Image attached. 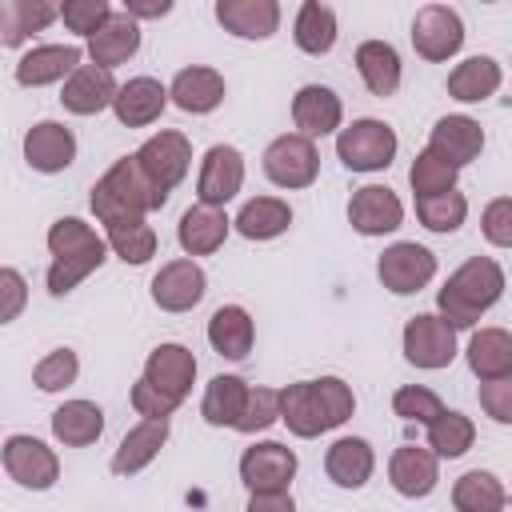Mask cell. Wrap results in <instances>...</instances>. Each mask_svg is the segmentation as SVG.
Here are the masks:
<instances>
[{
	"mask_svg": "<svg viewBox=\"0 0 512 512\" xmlns=\"http://www.w3.org/2000/svg\"><path fill=\"white\" fill-rule=\"evenodd\" d=\"M352 412H356V396L352 384H344L340 376H316L280 388V420L300 440H316L320 432L348 424Z\"/></svg>",
	"mask_w": 512,
	"mask_h": 512,
	"instance_id": "cell-1",
	"label": "cell"
},
{
	"mask_svg": "<svg viewBox=\"0 0 512 512\" xmlns=\"http://www.w3.org/2000/svg\"><path fill=\"white\" fill-rule=\"evenodd\" d=\"M92 216L108 228V224H120V220H148V212H160L168 204V192H160L152 184V176L140 168L136 152L132 156H120L108 164V172L92 184Z\"/></svg>",
	"mask_w": 512,
	"mask_h": 512,
	"instance_id": "cell-2",
	"label": "cell"
},
{
	"mask_svg": "<svg viewBox=\"0 0 512 512\" xmlns=\"http://www.w3.org/2000/svg\"><path fill=\"white\" fill-rule=\"evenodd\" d=\"M508 280H504V268L492 260V256H472L464 260L436 292V312L460 332V328H472L488 308L500 304Z\"/></svg>",
	"mask_w": 512,
	"mask_h": 512,
	"instance_id": "cell-3",
	"label": "cell"
},
{
	"mask_svg": "<svg viewBox=\"0 0 512 512\" xmlns=\"http://www.w3.org/2000/svg\"><path fill=\"white\" fill-rule=\"evenodd\" d=\"M400 152V136L392 124L376 116H360L340 128L336 136V160L348 172H384Z\"/></svg>",
	"mask_w": 512,
	"mask_h": 512,
	"instance_id": "cell-4",
	"label": "cell"
},
{
	"mask_svg": "<svg viewBox=\"0 0 512 512\" xmlns=\"http://www.w3.org/2000/svg\"><path fill=\"white\" fill-rule=\"evenodd\" d=\"M260 168L264 176L284 188V192H300V188H312L316 176H320V152H316V140L300 136V132H284L276 140H268L264 156H260Z\"/></svg>",
	"mask_w": 512,
	"mask_h": 512,
	"instance_id": "cell-5",
	"label": "cell"
},
{
	"mask_svg": "<svg viewBox=\"0 0 512 512\" xmlns=\"http://www.w3.org/2000/svg\"><path fill=\"white\" fill-rule=\"evenodd\" d=\"M400 352L420 372H440L456 360V328L440 312H416L400 332Z\"/></svg>",
	"mask_w": 512,
	"mask_h": 512,
	"instance_id": "cell-6",
	"label": "cell"
},
{
	"mask_svg": "<svg viewBox=\"0 0 512 512\" xmlns=\"http://www.w3.org/2000/svg\"><path fill=\"white\" fill-rule=\"evenodd\" d=\"M436 252L416 244V240H396L380 252L376 260V280L392 292V296H416L420 288H428L436 280Z\"/></svg>",
	"mask_w": 512,
	"mask_h": 512,
	"instance_id": "cell-7",
	"label": "cell"
},
{
	"mask_svg": "<svg viewBox=\"0 0 512 512\" xmlns=\"http://www.w3.org/2000/svg\"><path fill=\"white\" fill-rule=\"evenodd\" d=\"M0 460H4V472L8 480H16L20 488L28 492H48L56 480H60V456L40 440V436H28V432H12L0 448Z\"/></svg>",
	"mask_w": 512,
	"mask_h": 512,
	"instance_id": "cell-8",
	"label": "cell"
},
{
	"mask_svg": "<svg viewBox=\"0 0 512 512\" xmlns=\"http://www.w3.org/2000/svg\"><path fill=\"white\" fill-rule=\"evenodd\" d=\"M296 452L280 440H256L240 452V484L252 492H288L296 480Z\"/></svg>",
	"mask_w": 512,
	"mask_h": 512,
	"instance_id": "cell-9",
	"label": "cell"
},
{
	"mask_svg": "<svg viewBox=\"0 0 512 512\" xmlns=\"http://www.w3.org/2000/svg\"><path fill=\"white\" fill-rule=\"evenodd\" d=\"M464 36H468L464 20L448 4H424L412 16V48H416V56H424L432 64L452 60L464 48Z\"/></svg>",
	"mask_w": 512,
	"mask_h": 512,
	"instance_id": "cell-10",
	"label": "cell"
},
{
	"mask_svg": "<svg viewBox=\"0 0 512 512\" xmlns=\"http://www.w3.org/2000/svg\"><path fill=\"white\" fill-rule=\"evenodd\" d=\"M244 188V152L236 144H212L196 172V204L224 208Z\"/></svg>",
	"mask_w": 512,
	"mask_h": 512,
	"instance_id": "cell-11",
	"label": "cell"
},
{
	"mask_svg": "<svg viewBox=\"0 0 512 512\" xmlns=\"http://www.w3.org/2000/svg\"><path fill=\"white\" fill-rule=\"evenodd\" d=\"M204 292H208V272L192 256L160 264V272L148 284V296L160 312H192L204 300Z\"/></svg>",
	"mask_w": 512,
	"mask_h": 512,
	"instance_id": "cell-12",
	"label": "cell"
},
{
	"mask_svg": "<svg viewBox=\"0 0 512 512\" xmlns=\"http://www.w3.org/2000/svg\"><path fill=\"white\" fill-rule=\"evenodd\" d=\"M136 160L152 176V184L160 192H172L192 168V140L184 132H176V128H160L156 136H148L136 148Z\"/></svg>",
	"mask_w": 512,
	"mask_h": 512,
	"instance_id": "cell-13",
	"label": "cell"
},
{
	"mask_svg": "<svg viewBox=\"0 0 512 512\" xmlns=\"http://www.w3.org/2000/svg\"><path fill=\"white\" fill-rule=\"evenodd\" d=\"M80 64H84L80 44H32L16 60L12 76L20 88H48V84H64Z\"/></svg>",
	"mask_w": 512,
	"mask_h": 512,
	"instance_id": "cell-14",
	"label": "cell"
},
{
	"mask_svg": "<svg viewBox=\"0 0 512 512\" xmlns=\"http://www.w3.org/2000/svg\"><path fill=\"white\" fill-rule=\"evenodd\" d=\"M388 484L404 500H424L440 484V456L428 444H400L388 456Z\"/></svg>",
	"mask_w": 512,
	"mask_h": 512,
	"instance_id": "cell-15",
	"label": "cell"
},
{
	"mask_svg": "<svg viewBox=\"0 0 512 512\" xmlns=\"http://www.w3.org/2000/svg\"><path fill=\"white\" fill-rule=\"evenodd\" d=\"M292 124L300 136H340L344 128V100L328 84H304L292 96Z\"/></svg>",
	"mask_w": 512,
	"mask_h": 512,
	"instance_id": "cell-16",
	"label": "cell"
},
{
	"mask_svg": "<svg viewBox=\"0 0 512 512\" xmlns=\"http://www.w3.org/2000/svg\"><path fill=\"white\" fill-rule=\"evenodd\" d=\"M348 224L360 236H388L404 224V204L388 184H364L348 200Z\"/></svg>",
	"mask_w": 512,
	"mask_h": 512,
	"instance_id": "cell-17",
	"label": "cell"
},
{
	"mask_svg": "<svg viewBox=\"0 0 512 512\" xmlns=\"http://www.w3.org/2000/svg\"><path fill=\"white\" fill-rule=\"evenodd\" d=\"M24 160H28L32 172H44V176H56V172L72 168V160H76L72 128L60 124V120H36L24 132Z\"/></svg>",
	"mask_w": 512,
	"mask_h": 512,
	"instance_id": "cell-18",
	"label": "cell"
},
{
	"mask_svg": "<svg viewBox=\"0 0 512 512\" xmlns=\"http://www.w3.org/2000/svg\"><path fill=\"white\" fill-rule=\"evenodd\" d=\"M116 76L100 64H80L64 84H60V104L72 112V116H100L104 108L116 104Z\"/></svg>",
	"mask_w": 512,
	"mask_h": 512,
	"instance_id": "cell-19",
	"label": "cell"
},
{
	"mask_svg": "<svg viewBox=\"0 0 512 512\" xmlns=\"http://www.w3.org/2000/svg\"><path fill=\"white\" fill-rule=\"evenodd\" d=\"M224 96H228V84H224V76H220L216 68H208V64H188V68H180V72L172 76V84H168V100H172L180 112H188V116H208V112H216V108L224 104Z\"/></svg>",
	"mask_w": 512,
	"mask_h": 512,
	"instance_id": "cell-20",
	"label": "cell"
},
{
	"mask_svg": "<svg viewBox=\"0 0 512 512\" xmlns=\"http://www.w3.org/2000/svg\"><path fill=\"white\" fill-rule=\"evenodd\" d=\"M144 380L184 404V396H188L192 384H196V356H192V348H184V344H176V340L156 344V348L148 352V360H144Z\"/></svg>",
	"mask_w": 512,
	"mask_h": 512,
	"instance_id": "cell-21",
	"label": "cell"
},
{
	"mask_svg": "<svg viewBox=\"0 0 512 512\" xmlns=\"http://www.w3.org/2000/svg\"><path fill=\"white\" fill-rule=\"evenodd\" d=\"M324 472L336 488L344 492H356L372 480L376 472V448L364 440V436H336L324 452Z\"/></svg>",
	"mask_w": 512,
	"mask_h": 512,
	"instance_id": "cell-22",
	"label": "cell"
},
{
	"mask_svg": "<svg viewBox=\"0 0 512 512\" xmlns=\"http://www.w3.org/2000/svg\"><path fill=\"white\" fill-rule=\"evenodd\" d=\"M216 24L236 40H268L280 28L276 0H216Z\"/></svg>",
	"mask_w": 512,
	"mask_h": 512,
	"instance_id": "cell-23",
	"label": "cell"
},
{
	"mask_svg": "<svg viewBox=\"0 0 512 512\" xmlns=\"http://www.w3.org/2000/svg\"><path fill=\"white\" fill-rule=\"evenodd\" d=\"M428 148L440 152L448 164L456 168H468L472 160H480L484 152V128L476 116H464V112H452V116H440L432 124V136H428Z\"/></svg>",
	"mask_w": 512,
	"mask_h": 512,
	"instance_id": "cell-24",
	"label": "cell"
},
{
	"mask_svg": "<svg viewBox=\"0 0 512 512\" xmlns=\"http://www.w3.org/2000/svg\"><path fill=\"white\" fill-rule=\"evenodd\" d=\"M228 232H232V216L224 208H208V204L184 208V216L176 224V240H180L184 256H192V260L220 252L224 240H228Z\"/></svg>",
	"mask_w": 512,
	"mask_h": 512,
	"instance_id": "cell-25",
	"label": "cell"
},
{
	"mask_svg": "<svg viewBox=\"0 0 512 512\" xmlns=\"http://www.w3.org/2000/svg\"><path fill=\"white\" fill-rule=\"evenodd\" d=\"M168 432H172L168 420H140L136 428H128L112 452V464H108L112 476H140L168 444Z\"/></svg>",
	"mask_w": 512,
	"mask_h": 512,
	"instance_id": "cell-26",
	"label": "cell"
},
{
	"mask_svg": "<svg viewBox=\"0 0 512 512\" xmlns=\"http://www.w3.org/2000/svg\"><path fill=\"white\" fill-rule=\"evenodd\" d=\"M164 108H168V84H160L156 76H132L128 84H120L112 104L124 128H148L164 116Z\"/></svg>",
	"mask_w": 512,
	"mask_h": 512,
	"instance_id": "cell-27",
	"label": "cell"
},
{
	"mask_svg": "<svg viewBox=\"0 0 512 512\" xmlns=\"http://www.w3.org/2000/svg\"><path fill=\"white\" fill-rule=\"evenodd\" d=\"M208 344L224 360H244L256 344V320L244 304H220L208 316Z\"/></svg>",
	"mask_w": 512,
	"mask_h": 512,
	"instance_id": "cell-28",
	"label": "cell"
},
{
	"mask_svg": "<svg viewBox=\"0 0 512 512\" xmlns=\"http://www.w3.org/2000/svg\"><path fill=\"white\" fill-rule=\"evenodd\" d=\"M136 52H140V20H132L124 8L112 12V20L88 40V64H100L108 72L128 64Z\"/></svg>",
	"mask_w": 512,
	"mask_h": 512,
	"instance_id": "cell-29",
	"label": "cell"
},
{
	"mask_svg": "<svg viewBox=\"0 0 512 512\" xmlns=\"http://www.w3.org/2000/svg\"><path fill=\"white\" fill-rule=\"evenodd\" d=\"M352 60H356V72H360V80H364V88L372 96H380V100L396 96V88L404 80V64H400V52L388 40H364V44H356V56Z\"/></svg>",
	"mask_w": 512,
	"mask_h": 512,
	"instance_id": "cell-30",
	"label": "cell"
},
{
	"mask_svg": "<svg viewBox=\"0 0 512 512\" xmlns=\"http://www.w3.org/2000/svg\"><path fill=\"white\" fill-rule=\"evenodd\" d=\"M248 396H252V384L236 372H220L208 380L204 388V400H200V416L204 424L212 428H236L244 408H248Z\"/></svg>",
	"mask_w": 512,
	"mask_h": 512,
	"instance_id": "cell-31",
	"label": "cell"
},
{
	"mask_svg": "<svg viewBox=\"0 0 512 512\" xmlns=\"http://www.w3.org/2000/svg\"><path fill=\"white\" fill-rule=\"evenodd\" d=\"M232 228L244 236V240H276L292 228V204L280 200V196H252L240 204V212L232 216Z\"/></svg>",
	"mask_w": 512,
	"mask_h": 512,
	"instance_id": "cell-32",
	"label": "cell"
},
{
	"mask_svg": "<svg viewBox=\"0 0 512 512\" xmlns=\"http://www.w3.org/2000/svg\"><path fill=\"white\" fill-rule=\"evenodd\" d=\"M464 360H468V368L480 384L512 376V332L508 328H476L468 336Z\"/></svg>",
	"mask_w": 512,
	"mask_h": 512,
	"instance_id": "cell-33",
	"label": "cell"
},
{
	"mask_svg": "<svg viewBox=\"0 0 512 512\" xmlns=\"http://www.w3.org/2000/svg\"><path fill=\"white\" fill-rule=\"evenodd\" d=\"M504 84V68L492 56H468L448 72V96L460 104H484L500 92Z\"/></svg>",
	"mask_w": 512,
	"mask_h": 512,
	"instance_id": "cell-34",
	"label": "cell"
},
{
	"mask_svg": "<svg viewBox=\"0 0 512 512\" xmlns=\"http://www.w3.org/2000/svg\"><path fill=\"white\" fill-rule=\"evenodd\" d=\"M52 436L64 448H88L104 436V408L96 400H64L52 412Z\"/></svg>",
	"mask_w": 512,
	"mask_h": 512,
	"instance_id": "cell-35",
	"label": "cell"
},
{
	"mask_svg": "<svg viewBox=\"0 0 512 512\" xmlns=\"http://www.w3.org/2000/svg\"><path fill=\"white\" fill-rule=\"evenodd\" d=\"M52 20H60V8L48 0H4L0 4V44L20 48L28 36L44 32Z\"/></svg>",
	"mask_w": 512,
	"mask_h": 512,
	"instance_id": "cell-36",
	"label": "cell"
},
{
	"mask_svg": "<svg viewBox=\"0 0 512 512\" xmlns=\"http://www.w3.org/2000/svg\"><path fill=\"white\" fill-rule=\"evenodd\" d=\"M336 36H340V28H336V12H332L328 4L304 0V4L296 8L292 40H296V48H300L304 56H328V52L336 48Z\"/></svg>",
	"mask_w": 512,
	"mask_h": 512,
	"instance_id": "cell-37",
	"label": "cell"
},
{
	"mask_svg": "<svg viewBox=\"0 0 512 512\" xmlns=\"http://www.w3.org/2000/svg\"><path fill=\"white\" fill-rule=\"evenodd\" d=\"M44 244H48V256H52V260H72V256H108V252H112V248H108V240H104L88 220H80V216H60V220H52V228H48Z\"/></svg>",
	"mask_w": 512,
	"mask_h": 512,
	"instance_id": "cell-38",
	"label": "cell"
},
{
	"mask_svg": "<svg viewBox=\"0 0 512 512\" xmlns=\"http://www.w3.org/2000/svg\"><path fill=\"white\" fill-rule=\"evenodd\" d=\"M504 504H508V492H504L500 476L488 468H468L452 484V508L456 512H504Z\"/></svg>",
	"mask_w": 512,
	"mask_h": 512,
	"instance_id": "cell-39",
	"label": "cell"
},
{
	"mask_svg": "<svg viewBox=\"0 0 512 512\" xmlns=\"http://www.w3.org/2000/svg\"><path fill=\"white\" fill-rule=\"evenodd\" d=\"M472 444H476V424H472V416H464V412H456V408H444V412L428 424V448H432L440 460H460Z\"/></svg>",
	"mask_w": 512,
	"mask_h": 512,
	"instance_id": "cell-40",
	"label": "cell"
},
{
	"mask_svg": "<svg viewBox=\"0 0 512 512\" xmlns=\"http://www.w3.org/2000/svg\"><path fill=\"white\" fill-rule=\"evenodd\" d=\"M104 240L112 248V256H120L124 264H148L156 256V228L148 220H120L104 228Z\"/></svg>",
	"mask_w": 512,
	"mask_h": 512,
	"instance_id": "cell-41",
	"label": "cell"
},
{
	"mask_svg": "<svg viewBox=\"0 0 512 512\" xmlns=\"http://www.w3.org/2000/svg\"><path fill=\"white\" fill-rule=\"evenodd\" d=\"M456 176H460V168L456 164H448L440 152H432L428 144L416 152V160H412V168H408V184H412V192H416V200H424V196H440V192H452L456 188Z\"/></svg>",
	"mask_w": 512,
	"mask_h": 512,
	"instance_id": "cell-42",
	"label": "cell"
},
{
	"mask_svg": "<svg viewBox=\"0 0 512 512\" xmlns=\"http://www.w3.org/2000/svg\"><path fill=\"white\" fill-rule=\"evenodd\" d=\"M416 220L428 232L448 236V232H456L468 220V196L456 192V188L452 192H440V196H424V200H416Z\"/></svg>",
	"mask_w": 512,
	"mask_h": 512,
	"instance_id": "cell-43",
	"label": "cell"
},
{
	"mask_svg": "<svg viewBox=\"0 0 512 512\" xmlns=\"http://www.w3.org/2000/svg\"><path fill=\"white\" fill-rule=\"evenodd\" d=\"M76 376H80V356H76L68 344L44 352V356L36 360V368H32V384H36L40 392H64V388L76 384Z\"/></svg>",
	"mask_w": 512,
	"mask_h": 512,
	"instance_id": "cell-44",
	"label": "cell"
},
{
	"mask_svg": "<svg viewBox=\"0 0 512 512\" xmlns=\"http://www.w3.org/2000/svg\"><path fill=\"white\" fill-rule=\"evenodd\" d=\"M392 412L404 420V424H432L440 412H444V400L432 392V388H424V384H400L396 392H392Z\"/></svg>",
	"mask_w": 512,
	"mask_h": 512,
	"instance_id": "cell-45",
	"label": "cell"
},
{
	"mask_svg": "<svg viewBox=\"0 0 512 512\" xmlns=\"http://www.w3.org/2000/svg\"><path fill=\"white\" fill-rule=\"evenodd\" d=\"M112 4L108 0H64L60 4V20H64V28L68 32H76V36H84V40H92L108 20H112Z\"/></svg>",
	"mask_w": 512,
	"mask_h": 512,
	"instance_id": "cell-46",
	"label": "cell"
},
{
	"mask_svg": "<svg viewBox=\"0 0 512 512\" xmlns=\"http://www.w3.org/2000/svg\"><path fill=\"white\" fill-rule=\"evenodd\" d=\"M276 420H280V388H260V384H252V396H248V408H244L236 432L256 436V432H268Z\"/></svg>",
	"mask_w": 512,
	"mask_h": 512,
	"instance_id": "cell-47",
	"label": "cell"
},
{
	"mask_svg": "<svg viewBox=\"0 0 512 512\" xmlns=\"http://www.w3.org/2000/svg\"><path fill=\"white\" fill-rule=\"evenodd\" d=\"M480 232L492 248H512V196H496L480 212Z\"/></svg>",
	"mask_w": 512,
	"mask_h": 512,
	"instance_id": "cell-48",
	"label": "cell"
},
{
	"mask_svg": "<svg viewBox=\"0 0 512 512\" xmlns=\"http://www.w3.org/2000/svg\"><path fill=\"white\" fill-rule=\"evenodd\" d=\"M128 400H132V408H136V416H144V420H168L176 408H180V400L176 396H168V392H160L156 384H148L144 376L132 384V392H128Z\"/></svg>",
	"mask_w": 512,
	"mask_h": 512,
	"instance_id": "cell-49",
	"label": "cell"
},
{
	"mask_svg": "<svg viewBox=\"0 0 512 512\" xmlns=\"http://www.w3.org/2000/svg\"><path fill=\"white\" fill-rule=\"evenodd\" d=\"M480 408L488 420L496 424H512V376H500V380H488L480 384Z\"/></svg>",
	"mask_w": 512,
	"mask_h": 512,
	"instance_id": "cell-50",
	"label": "cell"
},
{
	"mask_svg": "<svg viewBox=\"0 0 512 512\" xmlns=\"http://www.w3.org/2000/svg\"><path fill=\"white\" fill-rule=\"evenodd\" d=\"M28 304V284L16 268H0V320L12 324Z\"/></svg>",
	"mask_w": 512,
	"mask_h": 512,
	"instance_id": "cell-51",
	"label": "cell"
},
{
	"mask_svg": "<svg viewBox=\"0 0 512 512\" xmlns=\"http://www.w3.org/2000/svg\"><path fill=\"white\" fill-rule=\"evenodd\" d=\"M244 512H296L292 492H252Z\"/></svg>",
	"mask_w": 512,
	"mask_h": 512,
	"instance_id": "cell-52",
	"label": "cell"
},
{
	"mask_svg": "<svg viewBox=\"0 0 512 512\" xmlns=\"http://www.w3.org/2000/svg\"><path fill=\"white\" fill-rule=\"evenodd\" d=\"M124 12L132 20H160L172 12V0H124Z\"/></svg>",
	"mask_w": 512,
	"mask_h": 512,
	"instance_id": "cell-53",
	"label": "cell"
}]
</instances>
